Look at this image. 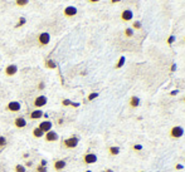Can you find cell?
Listing matches in <instances>:
<instances>
[{
  "instance_id": "cell-19",
  "label": "cell",
  "mask_w": 185,
  "mask_h": 172,
  "mask_svg": "<svg viewBox=\"0 0 185 172\" xmlns=\"http://www.w3.org/2000/svg\"><path fill=\"white\" fill-rule=\"evenodd\" d=\"M45 67H47L48 69H56V68H57V64H56L54 60L47 59V60H45Z\"/></svg>"
},
{
  "instance_id": "cell-38",
  "label": "cell",
  "mask_w": 185,
  "mask_h": 172,
  "mask_svg": "<svg viewBox=\"0 0 185 172\" xmlns=\"http://www.w3.org/2000/svg\"><path fill=\"white\" fill-rule=\"evenodd\" d=\"M102 172H113V170L112 168H107V170H103Z\"/></svg>"
},
{
  "instance_id": "cell-13",
  "label": "cell",
  "mask_w": 185,
  "mask_h": 172,
  "mask_svg": "<svg viewBox=\"0 0 185 172\" xmlns=\"http://www.w3.org/2000/svg\"><path fill=\"white\" fill-rule=\"evenodd\" d=\"M65 166H67V162L64 160H57V161H54V163H53V168H54V171H57V172L64 170Z\"/></svg>"
},
{
  "instance_id": "cell-8",
  "label": "cell",
  "mask_w": 185,
  "mask_h": 172,
  "mask_svg": "<svg viewBox=\"0 0 185 172\" xmlns=\"http://www.w3.org/2000/svg\"><path fill=\"white\" fill-rule=\"evenodd\" d=\"M4 73H5V75H8V77L15 75V74L18 73V65H17V64H9V65H6L5 69H4Z\"/></svg>"
},
{
  "instance_id": "cell-44",
  "label": "cell",
  "mask_w": 185,
  "mask_h": 172,
  "mask_svg": "<svg viewBox=\"0 0 185 172\" xmlns=\"http://www.w3.org/2000/svg\"><path fill=\"white\" fill-rule=\"evenodd\" d=\"M183 101H184V102H185V97H184V99H183Z\"/></svg>"
},
{
  "instance_id": "cell-41",
  "label": "cell",
  "mask_w": 185,
  "mask_h": 172,
  "mask_svg": "<svg viewBox=\"0 0 185 172\" xmlns=\"http://www.w3.org/2000/svg\"><path fill=\"white\" fill-rule=\"evenodd\" d=\"M63 123V120H61V118H59V120H58V124H62Z\"/></svg>"
},
{
  "instance_id": "cell-25",
  "label": "cell",
  "mask_w": 185,
  "mask_h": 172,
  "mask_svg": "<svg viewBox=\"0 0 185 172\" xmlns=\"http://www.w3.org/2000/svg\"><path fill=\"white\" fill-rule=\"evenodd\" d=\"M6 143H8L6 138L4 136H0V148H4L6 146Z\"/></svg>"
},
{
  "instance_id": "cell-9",
  "label": "cell",
  "mask_w": 185,
  "mask_h": 172,
  "mask_svg": "<svg viewBox=\"0 0 185 172\" xmlns=\"http://www.w3.org/2000/svg\"><path fill=\"white\" fill-rule=\"evenodd\" d=\"M44 140L47 142H56V141H58V133L56 131L50 129L47 132V133H44Z\"/></svg>"
},
{
  "instance_id": "cell-10",
  "label": "cell",
  "mask_w": 185,
  "mask_h": 172,
  "mask_svg": "<svg viewBox=\"0 0 185 172\" xmlns=\"http://www.w3.org/2000/svg\"><path fill=\"white\" fill-rule=\"evenodd\" d=\"M132 18H134V13H132L131 9H125L121 13V20L122 21H131Z\"/></svg>"
},
{
  "instance_id": "cell-35",
  "label": "cell",
  "mask_w": 185,
  "mask_h": 172,
  "mask_svg": "<svg viewBox=\"0 0 185 172\" xmlns=\"http://www.w3.org/2000/svg\"><path fill=\"white\" fill-rule=\"evenodd\" d=\"M87 2H88V3H91V4H95V3H98L100 0H87Z\"/></svg>"
},
{
  "instance_id": "cell-40",
  "label": "cell",
  "mask_w": 185,
  "mask_h": 172,
  "mask_svg": "<svg viewBox=\"0 0 185 172\" xmlns=\"http://www.w3.org/2000/svg\"><path fill=\"white\" fill-rule=\"evenodd\" d=\"M71 105H72V107H78L79 104L78 103H71Z\"/></svg>"
},
{
  "instance_id": "cell-16",
  "label": "cell",
  "mask_w": 185,
  "mask_h": 172,
  "mask_svg": "<svg viewBox=\"0 0 185 172\" xmlns=\"http://www.w3.org/2000/svg\"><path fill=\"white\" fill-rule=\"evenodd\" d=\"M33 137H35V138H42V137H44V132L41 129V128H38V127H35L34 129H33Z\"/></svg>"
},
{
  "instance_id": "cell-29",
  "label": "cell",
  "mask_w": 185,
  "mask_h": 172,
  "mask_svg": "<svg viewBox=\"0 0 185 172\" xmlns=\"http://www.w3.org/2000/svg\"><path fill=\"white\" fill-rule=\"evenodd\" d=\"M132 150H134V151H141L142 150V144H134V146H132Z\"/></svg>"
},
{
  "instance_id": "cell-12",
  "label": "cell",
  "mask_w": 185,
  "mask_h": 172,
  "mask_svg": "<svg viewBox=\"0 0 185 172\" xmlns=\"http://www.w3.org/2000/svg\"><path fill=\"white\" fill-rule=\"evenodd\" d=\"M43 111L42 109H33L30 113H29V118L32 121H37V120H41L43 117Z\"/></svg>"
},
{
  "instance_id": "cell-42",
  "label": "cell",
  "mask_w": 185,
  "mask_h": 172,
  "mask_svg": "<svg viewBox=\"0 0 185 172\" xmlns=\"http://www.w3.org/2000/svg\"><path fill=\"white\" fill-rule=\"evenodd\" d=\"M86 172H92V171H89V170H87V171H86Z\"/></svg>"
},
{
  "instance_id": "cell-22",
  "label": "cell",
  "mask_w": 185,
  "mask_h": 172,
  "mask_svg": "<svg viewBox=\"0 0 185 172\" xmlns=\"http://www.w3.org/2000/svg\"><path fill=\"white\" fill-rule=\"evenodd\" d=\"M142 28V24H141V21H139V20H136V21H134V23H132V29H134V30H140Z\"/></svg>"
},
{
  "instance_id": "cell-28",
  "label": "cell",
  "mask_w": 185,
  "mask_h": 172,
  "mask_svg": "<svg viewBox=\"0 0 185 172\" xmlns=\"http://www.w3.org/2000/svg\"><path fill=\"white\" fill-rule=\"evenodd\" d=\"M25 21H26V20H25V18H19V21H18V24L15 25V28H20L22 25H24V24H25Z\"/></svg>"
},
{
  "instance_id": "cell-21",
  "label": "cell",
  "mask_w": 185,
  "mask_h": 172,
  "mask_svg": "<svg viewBox=\"0 0 185 172\" xmlns=\"http://www.w3.org/2000/svg\"><path fill=\"white\" fill-rule=\"evenodd\" d=\"M124 33H125V36H126V38H132V36H134V34H135V33H134V29H132V28H126Z\"/></svg>"
},
{
  "instance_id": "cell-3",
  "label": "cell",
  "mask_w": 185,
  "mask_h": 172,
  "mask_svg": "<svg viewBox=\"0 0 185 172\" xmlns=\"http://www.w3.org/2000/svg\"><path fill=\"white\" fill-rule=\"evenodd\" d=\"M47 102H48V99H47L45 96H42V94L37 96L33 101V107L35 109H42V107H44V105L47 104Z\"/></svg>"
},
{
  "instance_id": "cell-36",
  "label": "cell",
  "mask_w": 185,
  "mask_h": 172,
  "mask_svg": "<svg viewBox=\"0 0 185 172\" xmlns=\"http://www.w3.org/2000/svg\"><path fill=\"white\" fill-rule=\"evenodd\" d=\"M39 165H42V166H47V161H45V160H42Z\"/></svg>"
},
{
  "instance_id": "cell-33",
  "label": "cell",
  "mask_w": 185,
  "mask_h": 172,
  "mask_svg": "<svg viewBox=\"0 0 185 172\" xmlns=\"http://www.w3.org/2000/svg\"><path fill=\"white\" fill-rule=\"evenodd\" d=\"M175 170H183L184 168V166L183 165H180V163H178V165H175V167H174Z\"/></svg>"
},
{
  "instance_id": "cell-30",
  "label": "cell",
  "mask_w": 185,
  "mask_h": 172,
  "mask_svg": "<svg viewBox=\"0 0 185 172\" xmlns=\"http://www.w3.org/2000/svg\"><path fill=\"white\" fill-rule=\"evenodd\" d=\"M71 103H72V102H71L69 99H63V101H62V104L64 105V107H68V105H71Z\"/></svg>"
},
{
  "instance_id": "cell-26",
  "label": "cell",
  "mask_w": 185,
  "mask_h": 172,
  "mask_svg": "<svg viewBox=\"0 0 185 172\" xmlns=\"http://www.w3.org/2000/svg\"><path fill=\"white\" fill-rule=\"evenodd\" d=\"M35 171H37V172H48L47 166H42V165H38L37 168H35Z\"/></svg>"
},
{
  "instance_id": "cell-6",
  "label": "cell",
  "mask_w": 185,
  "mask_h": 172,
  "mask_svg": "<svg viewBox=\"0 0 185 172\" xmlns=\"http://www.w3.org/2000/svg\"><path fill=\"white\" fill-rule=\"evenodd\" d=\"M77 13H78V10H77V8L73 6V5H68V6H65V8L63 9V15H64L65 18H73V17L77 15Z\"/></svg>"
},
{
  "instance_id": "cell-5",
  "label": "cell",
  "mask_w": 185,
  "mask_h": 172,
  "mask_svg": "<svg viewBox=\"0 0 185 172\" xmlns=\"http://www.w3.org/2000/svg\"><path fill=\"white\" fill-rule=\"evenodd\" d=\"M37 39H38V44L39 45H41V47H45L50 42V34L47 33V32H43V33H41V34L38 35Z\"/></svg>"
},
{
  "instance_id": "cell-11",
  "label": "cell",
  "mask_w": 185,
  "mask_h": 172,
  "mask_svg": "<svg viewBox=\"0 0 185 172\" xmlns=\"http://www.w3.org/2000/svg\"><path fill=\"white\" fill-rule=\"evenodd\" d=\"M52 127H53V123L50 122V121H48V120H45V121H42L41 123L38 124V128H41L44 133H47L48 131H50L52 129Z\"/></svg>"
},
{
  "instance_id": "cell-7",
  "label": "cell",
  "mask_w": 185,
  "mask_h": 172,
  "mask_svg": "<svg viewBox=\"0 0 185 172\" xmlns=\"http://www.w3.org/2000/svg\"><path fill=\"white\" fill-rule=\"evenodd\" d=\"M20 109H22V104L17 101H11L6 104V111H9V112L15 113V112H19Z\"/></svg>"
},
{
  "instance_id": "cell-17",
  "label": "cell",
  "mask_w": 185,
  "mask_h": 172,
  "mask_svg": "<svg viewBox=\"0 0 185 172\" xmlns=\"http://www.w3.org/2000/svg\"><path fill=\"white\" fill-rule=\"evenodd\" d=\"M125 62H126V58H125V55H121V57H120V59L117 60V63H116V65H115V68H116V69H120V68H122L124 65H125Z\"/></svg>"
},
{
  "instance_id": "cell-31",
  "label": "cell",
  "mask_w": 185,
  "mask_h": 172,
  "mask_svg": "<svg viewBox=\"0 0 185 172\" xmlns=\"http://www.w3.org/2000/svg\"><path fill=\"white\" fill-rule=\"evenodd\" d=\"M44 88H45V84H44L43 82H41V83L38 84V89H39V90H42V89H44Z\"/></svg>"
},
{
  "instance_id": "cell-39",
  "label": "cell",
  "mask_w": 185,
  "mask_h": 172,
  "mask_svg": "<svg viewBox=\"0 0 185 172\" xmlns=\"http://www.w3.org/2000/svg\"><path fill=\"white\" fill-rule=\"evenodd\" d=\"M121 2V0H111V3L112 4H116V3H120Z\"/></svg>"
},
{
  "instance_id": "cell-43",
  "label": "cell",
  "mask_w": 185,
  "mask_h": 172,
  "mask_svg": "<svg viewBox=\"0 0 185 172\" xmlns=\"http://www.w3.org/2000/svg\"><path fill=\"white\" fill-rule=\"evenodd\" d=\"M140 172H146V171H140Z\"/></svg>"
},
{
  "instance_id": "cell-20",
  "label": "cell",
  "mask_w": 185,
  "mask_h": 172,
  "mask_svg": "<svg viewBox=\"0 0 185 172\" xmlns=\"http://www.w3.org/2000/svg\"><path fill=\"white\" fill-rule=\"evenodd\" d=\"M15 4L19 8H24V6H26L29 4V0H15Z\"/></svg>"
},
{
  "instance_id": "cell-24",
  "label": "cell",
  "mask_w": 185,
  "mask_h": 172,
  "mask_svg": "<svg viewBox=\"0 0 185 172\" xmlns=\"http://www.w3.org/2000/svg\"><path fill=\"white\" fill-rule=\"evenodd\" d=\"M97 97H98V93H97V92H93V93H89V94H88V97H87V101H88V102H91V101L96 99Z\"/></svg>"
},
{
  "instance_id": "cell-34",
  "label": "cell",
  "mask_w": 185,
  "mask_h": 172,
  "mask_svg": "<svg viewBox=\"0 0 185 172\" xmlns=\"http://www.w3.org/2000/svg\"><path fill=\"white\" fill-rule=\"evenodd\" d=\"M170 71H171V72H175V71H176V64H175V63H173V65H171Z\"/></svg>"
},
{
  "instance_id": "cell-1",
  "label": "cell",
  "mask_w": 185,
  "mask_h": 172,
  "mask_svg": "<svg viewBox=\"0 0 185 172\" xmlns=\"http://www.w3.org/2000/svg\"><path fill=\"white\" fill-rule=\"evenodd\" d=\"M79 143V138L77 136H72V137H68L63 141V147L67 148V150H72V148H76Z\"/></svg>"
},
{
  "instance_id": "cell-18",
  "label": "cell",
  "mask_w": 185,
  "mask_h": 172,
  "mask_svg": "<svg viewBox=\"0 0 185 172\" xmlns=\"http://www.w3.org/2000/svg\"><path fill=\"white\" fill-rule=\"evenodd\" d=\"M108 153H110V156H117L120 153V147H117V146L108 147Z\"/></svg>"
},
{
  "instance_id": "cell-23",
  "label": "cell",
  "mask_w": 185,
  "mask_h": 172,
  "mask_svg": "<svg viewBox=\"0 0 185 172\" xmlns=\"http://www.w3.org/2000/svg\"><path fill=\"white\" fill-rule=\"evenodd\" d=\"M14 171H15V172H25V171H26V168H25V166H23V165L18 163V165H15Z\"/></svg>"
},
{
  "instance_id": "cell-32",
  "label": "cell",
  "mask_w": 185,
  "mask_h": 172,
  "mask_svg": "<svg viewBox=\"0 0 185 172\" xmlns=\"http://www.w3.org/2000/svg\"><path fill=\"white\" fill-rule=\"evenodd\" d=\"M178 93H179V90H178V89H174V90L170 92V96H176Z\"/></svg>"
},
{
  "instance_id": "cell-45",
  "label": "cell",
  "mask_w": 185,
  "mask_h": 172,
  "mask_svg": "<svg viewBox=\"0 0 185 172\" xmlns=\"http://www.w3.org/2000/svg\"><path fill=\"white\" fill-rule=\"evenodd\" d=\"M0 60H2V57H0Z\"/></svg>"
},
{
  "instance_id": "cell-15",
  "label": "cell",
  "mask_w": 185,
  "mask_h": 172,
  "mask_svg": "<svg viewBox=\"0 0 185 172\" xmlns=\"http://www.w3.org/2000/svg\"><path fill=\"white\" fill-rule=\"evenodd\" d=\"M128 104H130L131 108H137L139 105H140V98H139L137 96H132V97L130 98Z\"/></svg>"
},
{
  "instance_id": "cell-2",
  "label": "cell",
  "mask_w": 185,
  "mask_h": 172,
  "mask_svg": "<svg viewBox=\"0 0 185 172\" xmlns=\"http://www.w3.org/2000/svg\"><path fill=\"white\" fill-rule=\"evenodd\" d=\"M169 136L171 138H174V140H179L184 136V128L181 126H174V127H171L170 132H169Z\"/></svg>"
},
{
  "instance_id": "cell-14",
  "label": "cell",
  "mask_w": 185,
  "mask_h": 172,
  "mask_svg": "<svg viewBox=\"0 0 185 172\" xmlns=\"http://www.w3.org/2000/svg\"><path fill=\"white\" fill-rule=\"evenodd\" d=\"M14 126L17 128H24L26 126V121H25V118L24 117H17L15 120H14Z\"/></svg>"
},
{
  "instance_id": "cell-4",
  "label": "cell",
  "mask_w": 185,
  "mask_h": 172,
  "mask_svg": "<svg viewBox=\"0 0 185 172\" xmlns=\"http://www.w3.org/2000/svg\"><path fill=\"white\" fill-rule=\"evenodd\" d=\"M83 163L85 165H93V163H96L97 162V155L96 153H93V152H87V153H85V156H83Z\"/></svg>"
},
{
  "instance_id": "cell-37",
  "label": "cell",
  "mask_w": 185,
  "mask_h": 172,
  "mask_svg": "<svg viewBox=\"0 0 185 172\" xmlns=\"http://www.w3.org/2000/svg\"><path fill=\"white\" fill-rule=\"evenodd\" d=\"M32 165H33V162H32V161H28V162L25 163V166H26V167H30Z\"/></svg>"
},
{
  "instance_id": "cell-46",
  "label": "cell",
  "mask_w": 185,
  "mask_h": 172,
  "mask_svg": "<svg viewBox=\"0 0 185 172\" xmlns=\"http://www.w3.org/2000/svg\"><path fill=\"white\" fill-rule=\"evenodd\" d=\"M184 40H185V38H184Z\"/></svg>"
},
{
  "instance_id": "cell-27",
  "label": "cell",
  "mask_w": 185,
  "mask_h": 172,
  "mask_svg": "<svg viewBox=\"0 0 185 172\" xmlns=\"http://www.w3.org/2000/svg\"><path fill=\"white\" fill-rule=\"evenodd\" d=\"M175 39H176V38H175V35H170V36L166 39V43H167L169 45H171V44H173V43L175 42Z\"/></svg>"
}]
</instances>
